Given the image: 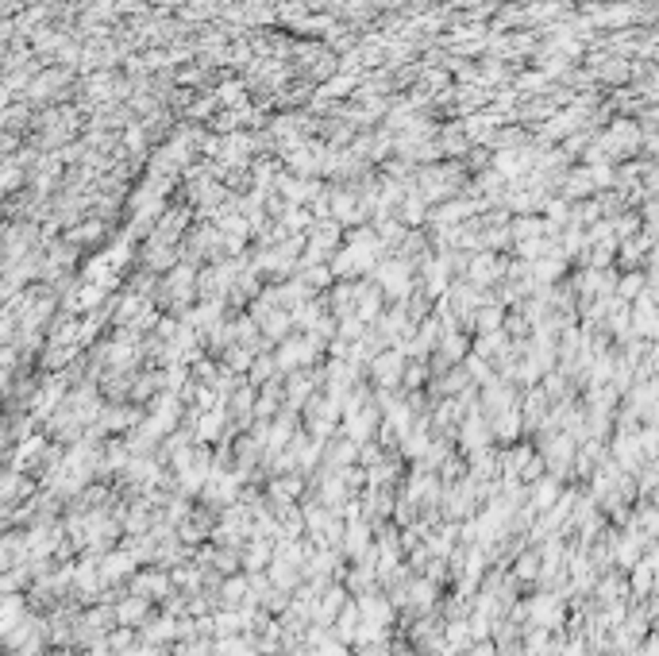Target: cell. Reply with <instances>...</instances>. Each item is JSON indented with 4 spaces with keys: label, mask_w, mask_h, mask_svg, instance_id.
Masks as SVG:
<instances>
[{
    "label": "cell",
    "mask_w": 659,
    "mask_h": 656,
    "mask_svg": "<svg viewBox=\"0 0 659 656\" xmlns=\"http://www.w3.org/2000/svg\"><path fill=\"white\" fill-rule=\"evenodd\" d=\"M398 374H401V359L393 356V352H389V356H378V363H374V379H378V383L393 386Z\"/></svg>",
    "instance_id": "6da1fadb"
},
{
    "label": "cell",
    "mask_w": 659,
    "mask_h": 656,
    "mask_svg": "<svg viewBox=\"0 0 659 656\" xmlns=\"http://www.w3.org/2000/svg\"><path fill=\"white\" fill-rule=\"evenodd\" d=\"M266 374H270V363H266V359H262V363H254V367H251V379H254V383H262V379H266Z\"/></svg>",
    "instance_id": "7a4b0ae2"
}]
</instances>
